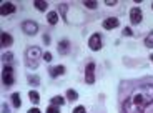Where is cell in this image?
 <instances>
[{"label": "cell", "instance_id": "6da1fadb", "mask_svg": "<svg viewBox=\"0 0 153 113\" xmlns=\"http://www.w3.org/2000/svg\"><path fill=\"white\" fill-rule=\"evenodd\" d=\"M150 103H153V82L140 83L123 100L122 113H143Z\"/></svg>", "mask_w": 153, "mask_h": 113}, {"label": "cell", "instance_id": "7a4b0ae2", "mask_svg": "<svg viewBox=\"0 0 153 113\" xmlns=\"http://www.w3.org/2000/svg\"><path fill=\"white\" fill-rule=\"evenodd\" d=\"M40 48L38 47H28L27 52H25V65H27L30 70H35L38 67V60H40Z\"/></svg>", "mask_w": 153, "mask_h": 113}, {"label": "cell", "instance_id": "3957f363", "mask_svg": "<svg viewBox=\"0 0 153 113\" xmlns=\"http://www.w3.org/2000/svg\"><path fill=\"white\" fill-rule=\"evenodd\" d=\"M2 82H4L5 87H12L15 83V78H13V68L10 65H5L4 67V72H2Z\"/></svg>", "mask_w": 153, "mask_h": 113}, {"label": "cell", "instance_id": "277c9868", "mask_svg": "<svg viewBox=\"0 0 153 113\" xmlns=\"http://www.w3.org/2000/svg\"><path fill=\"white\" fill-rule=\"evenodd\" d=\"M20 28H22V32L25 35H35L38 30V23L33 22V20H23Z\"/></svg>", "mask_w": 153, "mask_h": 113}, {"label": "cell", "instance_id": "5b68a950", "mask_svg": "<svg viewBox=\"0 0 153 113\" xmlns=\"http://www.w3.org/2000/svg\"><path fill=\"white\" fill-rule=\"evenodd\" d=\"M142 20H143L142 8H140V7H133L130 10V22H131V25H140Z\"/></svg>", "mask_w": 153, "mask_h": 113}, {"label": "cell", "instance_id": "8992f818", "mask_svg": "<svg viewBox=\"0 0 153 113\" xmlns=\"http://www.w3.org/2000/svg\"><path fill=\"white\" fill-rule=\"evenodd\" d=\"M85 82L88 85H93L95 83V63L93 62H90L87 65V68H85Z\"/></svg>", "mask_w": 153, "mask_h": 113}, {"label": "cell", "instance_id": "52a82bcc", "mask_svg": "<svg viewBox=\"0 0 153 113\" xmlns=\"http://www.w3.org/2000/svg\"><path fill=\"white\" fill-rule=\"evenodd\" d=\"M88 47L93 50V52H98L102 48V35L100 33H93L92 37L88 38Z\"/></svg>", "mask_w": 153, "mask_h": 113}, {"label": "cell", "instance_id": "ba28073f", "mask_svg": "<svg viewBox=\"0 0 153 113\" xmlns=\"http://www.w3.org/2000/svg\"><path fill=\"white\" fill-rule=\"evenodd\" d=\"M103 28L105 30H113V28H117V27L120 25V20L117 19V17H108V19L103 20Z\"/></svg>", "mask_w": 153, "mask_h": 113}, {"label": "cell", "instance_id": "9c48e42d", "mask_svg": "<svg viewBox=\"0 0 153 113\" xmlns=\"http://www.w3.org/2000/svg\"><path fill=\"white\" fill-rule=\"evenodd\" d=\"M13 12H15V5L12 4V2H4L2 7H0V13H2L4 17L10 15V13H13Z\"/></svg>", "mask_w": 153, "mask_h": 113}, {"label": "cell", "instance_id": "30bf717a", "mask_svg": "<svg viewBox=\"0 0 153 113\" xmlns=\"http://www.w3.org/2000/svg\"><path fill=\"white\" fill-rule=\"evenodd\" d=\"M58 53H60V55H67V53L70 52V42L67 40V38H63V40L62 42H58Z\"/></svg>", "mask_w": 153, "mask_h": 113}, {"label": "cell", "instance_id": "8fae6325", "mask_svg": "<svg viewBox=\"0 0 153 113\" xmlns=\"http://www.w3.org/2000/svg\"><path fill=\"white\" fill-rule=\"evenodd\" d=\"M63 73H65V67H63V65H57V67L50 68V77H52V78H58V77H62Z\"/></svg>", "mask_w": 153, "mask_h": 113}, {"label": "cell", "instance_id": "7c38bea8", "mask_svg": "<svg viewBox=\"0 0 153 113\" xmlns=\"http://www.w3.org/2000/svg\"><path fill=\"white\" fill-rule=\"evenodd\" d=\"M0 42H2V47H10L12 43H13V38H12L10 33L2 32V38H0Z\"/></svg>", "mask_w": 153, "mask_h": 113}, {"label": "cell", "instance_id": "4fadbf2b", "mask_svg": "<svg viewBox=\"0 0 153 113\" xmlns=\"http://www.w3.org/2000/svg\"><path fill=\"white\" fill-rule=\"evenodd\" d=\"M65 98L62 97V95H55V97H52V100H50V103H52V105L53 106H63L65 105Z\"/></svg>", "mask_w": 153, "mask_h": 113}, {"label": "cell", "instance_id": "5bb4252c", "mask_svg": "<svg viewBox=\"0 0 153 113\" xmlns=\"http://www.w3.org/2000/svg\"><path fill=\"white\" fill-rule=\"evenodd\" d=\"M10 100H12V105H13V108H20L22 106V100H20V93H12V97H10Z\"/></svg>", "mask_w": 153, "mask_h": 113}, {"label": "cell", "instance_id": "9a60e30c", "mask_svg": "<svg viewBox=\"0 0 153 113\" xmlns=\"http://www.w3.org/2000/svg\"><path fill=\"white\" fill-rule=\"evenodd\" d=\"M28 98H30V102L33 103V105H37V103L40 102V95H38L37 90H30V91H28Z\"/></svg>", "mask_w": 153, "mask_h": 113}, {"label": "cell", "instance_id": "2e32d148", "mask_svg": "<svg viewBox=\"0 0 153 113\" xmlns=\"http://www.w3.org/2000/svg\"><path fill=\"white\" fill-rule=\"evenodd\" d=\"M47 22H48L50 25H55V23L58 22V13H57V12H48V15H47Z\"/></svg>", "mask_w": 153, "mask_h": 113}, {"label": "cell", "instance_id": "e0dca14e", "mask_svg": "<svg viewBox=\"0 0 153 113\" xmlns=\"http://www.w3.org/2000/svg\"><path fill=\"white\" fill-rule=\"evenodd\" d=\"M33 5L37 7V10H40V12H45L47 7H48V4H47V2H43V0H35Z\"/></svg>", "mask_w": 153, "mask_h": 113}, {"label": "cell", "instance_id": "ac0fdd59", "mask_svg": "<svg viewBox=\"0 0 153 113\" xmlns=\"http://www.w3.org/2000/svg\"><path fill=\"white\" fill-rule=\"evenodd\" d=\"M67 100H68V102H76V100H78V93H76L75 90H72V88L67 90Z\"/></svg>", "mask_w": 153, "mask_h": 113}, {"label": "cell", "instance_id": "d6986e66", "mask_svg": "<svg viewBox=\"0 0 153 113\" xmlns=\"http://www.w3.org/2000/svg\"><path fill=\"white\" fill-rule=\"evenodd\" d=\"M27 80H28V83H30V85H33V87H38V83H40V78H38L37 75H28Z\"/></svg>", "mask_w": 153, "mask_h": 113}, {"label": "cell", "instance_id": "ffe728a7", "mask_svg": "<svg viewBox=\"0 0 153 113\" xmlns=\"http://www.w3.org/2000/svg\"><path fill=\"white\" fill-rule=\"evenodd\" d=\"M145 47L153 48V32H150V33L146 35V38H145Z\"/></svg>", "mask_w": 153, "mask_h": 113}, {"label": "cell", "instance_id": "44dd1931", "mask_svg": "<svg viewBox=\"0 0 153 113\" xmlns=\"http://www.w3.org/2000/svg\"><path fill=\"white\" fill-rule=\"evenodd\" d=\"M58 7H60V13H62V19L65 20V22H68V20H67V8H68V5H67V4H60V5H58Z\"/></svg>", "mask_w": 153, "mask_h": 113}, {"label": "cell", "instance_id": "7402d4cb", "mask_svg": "<svg viewBox=\"0 0 153 113\" xmlns=\"http://www.w3.org/2000/svg\"><path fill=\"white\" fill-rule=\"evenodd\" d=\"M83 5H85L87 8H90V10H93V8H97V7H98V4H97L95 0H85V2H83Z\"/></svg>", "mask_w": 153, "mask_h": 113}, {"label": "cell", "instance_id": "603a6c76", "mask_svg": "<svg viewBox=\"0 0 153 113\" xmlns=\"http://www.w3.org/2000/svg\"><path fill=\"white\" fill-rule=\"evenodd\" d=\"M2 60H4L5 63H10V62L13 60V53H12V52H5L4 55H2Z\"/></svg>", "mask_w": 153, "mask_h": 113}, {"label": "cell", "instance_id": "cb8c5ba5", "mask_svg": "<svg viewBox=\"0 0 153 113\" xmlns=\"http://www.w3.org/2000/svg\"><path fill=\"white\" fill-rule=\"evenodd\" d=\"M47 113H60V106H53V105H50L48 108H47Z\"/></svg>", "mask_w": 153, "mask_h": 113}, {"label": "cell", "instance_id": "d4e9b609", "mask_svg": "<svg viewBox=\"0 0 153 113\" xmlns=\"http://www.w3.org/2000/svg\"><path fill=\"white\" fill-rule=\"evenodd\" d=\"M42 58L47 62V63H50V62H52V53H50V52H45V53L42 55Z\"/></svg>", "mask_w": 153, "mask_h": 113}, {"label": "cell", "instance_id": "484cf974", "mask_svg": "<svg viewBox=\"0 0 153 113\" xmlns=\"http://www.w3.org/2000/svg\"><path fill=\"white\" fill-rule=\"evenodd\" d=\"M72 113H87V110H85V106L78 105L76 108H73V112H72Z\"/></svg>", "mask_w": 153, "mask_h": 113}, {"label": "cell", "instance_id": "4316f807", "mask_svg": "<svg viewBox=\"0 0 153 113\" xmlns=\"http://www.w3.org/2000/svg\"><path fill=\"white\" fill-rule=\"evenodd\" d=\"M133 35V32H131V28H128V27H125L123 28V37H131Z\"/></svg>", "mask_w": 153, "mask_h": 113}, {"label": "cell", "instance_id": "83f0119b", "mask_svg": "<svg viewBox=\"0 0 153 113\" xmlns=\"http://www.w3.org/2000/svg\"><path fill=\"white\" fill-rule=\"evenodd\" d=\"M2 113H10V108H8L7 103H2Z\"/></svg>", "mask_w": 153, "mask_h": 113}, {"label": "cell", "instance_id": "f1b7e54d", "mask_svg": "<svg viewBox=\"0 0 153 113\" xmlns=\"http://www.w3.org/2000/svg\"><path fill=\"white\" fill-rule=\"evenodd\" d=\"M43 43H47V45L50 43V35H48V33H45V35H43Z\"/></svg>", "mask_w": 153, "mask_h": 113}, {"label": "cell", "instance_id": "f546056e", "mask_svg": "<svg viewBox=\"0 0 153 113\" xmlns=\"http://www.w3.org/2000/svg\"><path fill=\"white\" fill-rule=\"evenodd\" d=\"M105 4H107V5H110V7H111V5H117V0H107Z\"/></svg>", "mask_w": 153, "mask_h": 113}, {"label": "cell", "instance_id": "4dcf8cb0", "mask_svg": "<svg viewBox=\"0 0 153 113\" xmlns=\"http://www.w3.org/2000/svg\"><path fill=\"white\" fill-rule=\"evenodd\" d=\"M27 113H42V112H40V110H38V108H30V110H28Z\"/></svg>", "mask_w": 153, "mask_h": 113}, {"label": "cell", "instance_id": "1f68e13d", "mask_svg": "<svg viewBox=\"0 0 153 113\" xmlns=\"http://www.w3.org/2000/svg\"><path fill=\"white\" fill-rule=\"evenodd\" d=\"M150 60H152V62H153V53H152V56H150Z\"/></svg>", "mask_w": 153, "mask_h": 113}, {"label": "cell", "instance_id": "d6a6232c", "mask_svg": "<svg viewBox=\"0 0 153 113\" xmlns=\"http://www.w3.org/2000/svg\"><path fill=\"white\" fill-rule=\"evenodd\" d=\"M152 8H153V4H152Z\"/></svg>", "mask_w": 153, "mask_h": 113}]
</instances>
